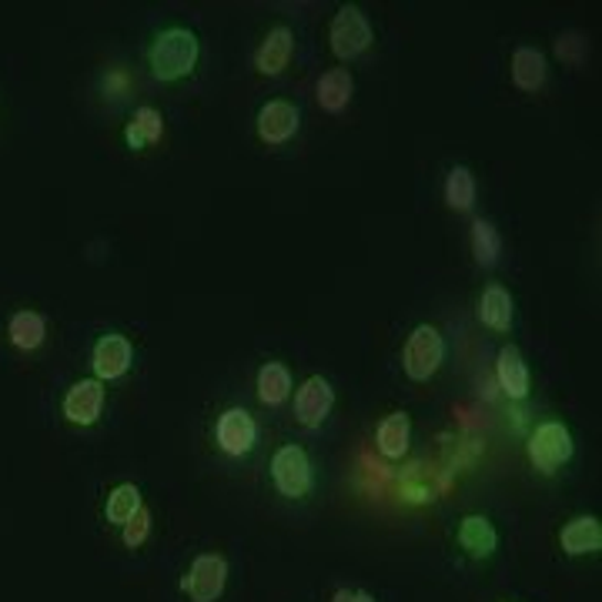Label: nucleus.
I'll return each instance as SVG.
<instances>
[{
  "label": "nucleus",
  "mask_w": 602,
  "mask_h": 602,
  "mask_svg": "<svg viewBox=\"0 0 602 602\" xmlns=\"http://www.w3.org/2000/svg\"><path fill=\"white\" fill-rule=\"evenodd\" d=\"M201 57V44L188 28H168L155 38L148 61L158 81H181L194 71Z\"/></svg>",
  "instance_id": "obj_1"
},
{
  "label": "nucleus",
  "mask_w": 602,
  "mask_h": 602,
  "mask_svg": "<svg viewBox=\"0 0 602 602\" xmlns=\"http://www.w3.org/2000/svg\"><path fill=\"white\" fill-rule=\"evenodd\" d=\"M445 361V338L435 325H419L405 348H402V369L412 382H429Z\"/></svg>",
  "instance_id": "obj_2"
},
{
  "label": "nucleus",
  "mask_w": 602,
  "mask_h": 602,
  "mask_svg": "<svg viewBox=\"0 0 602 602\" xmlns=\"http://www.w3.org/2000/svg\"><path fill=\"white\" fill-rule=\"evenodd\" d=\"M272 482L285 499H305L315 486V468L302 445H282L272 455Z\"/></svg>",
  "instance_id": "obj_3"
},
{
  "label": "nucleus",
  "mask_w": 602,
  "mask_h": 602,
  "mask_svg": "<svg viewBox=\"0 0 602 602\" xmlns=\"http://www.w3.org/2000/svg\"><path fill=\"white\" fill-rule=\"evenodd\" d=\"M331 51L338 61H351L358 54H366L372 47V24L361 14L355 4L338 8V14L331 18V31H328Z\"/></svg>",
  "instance_id": "obj_4"
},
{
  "label": "nucleus",
  "mask_w": 602,
  "mask_h": 602,
  "mask_svg": "<svg viewBox=\"0 0 602 602\" xmlns=\"http://www.w3.org/2000/svg\"><path fill=\"white\" fill-rule=\"evenodd\" d=\"M529 462L539 468V472H556L559 465H566L575 452L572 445V435L562 422H542L536 425V432L529 435Z\"/></svg>",
  "instance_id": "obj_5"
},
{
  "label": "nucleus",
  "mask_w": 602,
  "mask_h": 602,
  "mask_svg": "<svg viewBox=\"0 0 602 602\" xmlns=\"http://www.w3.org/2000/svg\"><path fill=\"white\" fill-rule=\"evenodd\" d=\"M224 582H228V562H224V556L201 552L188 566V572L181 579V589H184V595L191 602H214V599H221Z\"/></svg>",
  "instance_id": "obj_6"
},
{
  "label": "nucleus",
  "mask_w": 602,
  "mask_h": 602,
  "mask_svg": "<svg viewBox=\"0 0 602 602\" xmlns=\"http://www.w3.org/2000/svg\"><path fill=\"white\" fill-rule=\"evenodd\" d=\"M135 366V348L125 335L107 331L94 341L91 351V369L97 382H114V379H125Z\"/></svg>",
  "instance_id": "obj_7"
},
{
  "label": "nucleus",
  "mask_w": 602,
  "mask_h": 602,
  "mask_svg": "<svg viewBox=\"0 0 602 602\" xmlns=\"http://www.w3.org/2000/svg\"><path fill=\"white\" fill-rule=\"evenodd\" d=\"M214 439H218V448L231 458H241L249 455L258 442V425L252 419L249 409H224L218 415V425H214Z\"/></svg>",
  "instance_id": "obj_8"
},
{
  "label": "nucleus",
  "mask_w": 602,
  "mask_h": 602,
  "mask_svg": "<svg viewBox=\"0 0 602 602\" xmlns=\"http://www.w3.org/2000/svg\"><path fill=\"white\" fill-rule=\"evenodd\" d=\"M255 128H258V138L265 145H285L298 135L302 128V114L292 101H268L262 104L258 110V120H255Z\"/></svg>",
  "instance_id": "obj_9"
},
{
  "label": "nucleus",
  "mask_w": 602,
  "mask_h": 602,
  "mask_svg": "<svg viewBox=\"0 0 602 602\" xmlns=\"http://www.w3.org/2000/svg\"><path fill=\"white\" fill-rule=\"evenodd\" d=\"M331 405H335V389H331V382L321 379V376H311V379L302 382V389H298V395H295V422H298L302 429H318V425L328 419Z\"/></svg>",
  "instance_id": "obj_10"
},
{
  "label": "nucleus",
  "mask_w": 602,
  "mask_h": 602,
  "mask_svg": "<svg viewBox=\"0 0 602 602\" xmlns=\"http://www.w3.org/2000/svg\"><path fill=\"white\" fill-rule=\"evenodd\" d=\"M61 409H64V419L71 425H94L101 419V409H104V382H97V379L74 382L64 392Z\"/></svg>",
  "instance_id": "obj_11"
},
{
  "label": "nucleus",
  "mask_w": 602,
  "mask_h": 602,
  "mask_svg": "<svg viewBox=\"0 0 602 602\" xmlns=\"http://www.w3.org/2000/svg\"><path fill=\"white\" fill-rule=\"evenodd\" d=\"M559 546L566 556H595L602 549V526L595 516H579L562 526Z\"/></svg>",
  "instance_id": "obj_12"
},
{
  "label": "nucleus",
  "mask_w": 602,
  "mask_h": 602,
  "mask_svg": "<svg viewBox=\"0 0 602 602\" xmlns=\"http://www.w3.org/2000/svg\"><path fill=\"white\" fill-rule=\"evenodd\" d=\"M292 51H295V34L288 28H272L255 54V67L268 77H278L288 61H292Z\"/></svg>",
  "instance_id": "obj_13"
},
{
  "label": "nucleus",
  "mask_w": 602,
  "mask_h": 602,
  "mask_svg": "<svg viewBox=\"0 0 602 602\" xmlns=\"http://www.w3.org/2000/svg\"><path fill=\"white\" fill-rule=\"evenodd\" d=\"M458 546L472 559H489L499 549V532L486 516H465L458 526Z\"/></svg>",
  "instance_id": "obj_14"
},
{
  "label": "nucleus",
  "mask_w": 602,
  "mask_h": 602,
  "mask_svg": "<svg viewBox=\"0 0 602 602\" xmlns=\"http://www.w3.org/2000/svg\"><path fill=\"white\" fill-rule=\"evenodd\" d=\"M496 379L503 386V392L509 399H526L529 395V369H526V358L516 345H506L496 358Z\"/></svg>",
  "instance_id": "obj_15"
},
{
  "label": "nucleus",
  "mask_w": 602,
  "mask_h": 602,
  "mask_svg": "<svg viewBox=\"0 0 602 602\" xmlns=\"http://www.w3.org/2000/svg\"><path fill=\"white\" fill-rule=\"evenodd\" d=\"M351 94H355V77H351L348 67H331V71H325V74L318 77L315 97H318V104H321L328 114L345 110L348 101H351Z\"/></svg>",
  "instance_id": "obj_16"
},
{
  "label": "nucleus",
  "mask_w": 602,
  "mask_h": 602,
  "mask_svg": "<svg viewBox=\"0 0 602 602\" xmlns=\"http://www.w3.org/2000/svg\"><path fill=\"white\" fill-rule=\"evenodd\" d=\"M161 135H165V117H161V110H155L148 104L138 107L131 114V120L125 125V141H128L131 151H145V148L158 145Z\"/></svg>",
  "instance_id": "obj_17"
},
{
  "label": "nucleus",
  "mask_w": 602,
  "mask_h": 602,
  "mask_svg": "<svg viewBox=\"0 0 602 602\" xmlns=\"http://www.w3.org/2000/svg\"><path fill=\"white\" fill-rule=\"evenodd\" d=\"M409 442H412V419L405 412H392L379 422V432H376V445L386 458L399 462L405 452H409Z\"/></svg>",
  "instance_id": "obj_18"
},
{
  "label": "nucleus",
  "mask_w": 602,
  "mask_h": 602,
  "mask_svg": "<svg viewBox=\"0 0 602 602\" xmlns=\"http://www.w3.org/2000/svg\"><path fill=\"white\" fill-rule=\"evenodd\" d=\"M513 315H516V305H513V295L503 288V285H489L478 298V318L486 328L493 331H509L513 328Z\"/></svg>",
  "instance_id": "obj_19"
},
{
  "label": "nucleus",
  "mask_w": 602,
  "mask_h": 602,
  "mask_svg": "<svg viewBox=\"0 0 602 602\" xmlns=\"http://www.w3.org/2000/svg\"><path fill=\"white\" fill-rule=\"evenodd\" d=\"M8 338H11V345H14V348H21V351H34V348H41V345H44V338H47V321H44V315H41V311H34V308H21V311H14V315H11V321H8Z\"/></svg>",
  "instance_id": "obj_20"
},
{
  "label": "nucleus",
  "mask_w": 602,
  "mask_h": 602,
  "mask_svg": "<svg viewBox=\"0 0 602 602\" xmlns=\"http://www.w3.org/2000/svg\"><path fill=\"white\" fill-rule=\"evenodd\" d=\"M549 77V61L539 47H516L513 54V81L522 91H539Z\"/></svg>",
  "instance_id": "obj_21"
},
{
  "label": "nucleus",
  "mask_w": 602,
  "mask_h": 602,
  "mask_svg": "<svg viewBox=\"0 0 602 602\" xmlns=\"http://www.w3.org/2000/svg\"><path fill=\"white\" fill-rule=\"evenodd\" d=\"M292 395V372L282 361H265L258 369V399L265 405H282Z\"/></svg>",
  "instance_id": "obj_22"
},
{
  "label": "nucleus",
  "mask_w": 602,
  "mask_h": 602,
  "mask_svg": "<svg viewBox=\"0 0 602 602\" xmlns=\"http://www.w3.org/2000/svg\"><path fill=\"white\" fill-rule=\"evenodd\" d=\"M145 506H141V489L135 486V482H120V486H114L110 489V496H107V522H114V526H125L128 519H135L138 513H141Z\"/></svg>",
  "instance_id": "obj_23"
},
{
  "label": "nucleus",
  "mask_w": 602,
  "mask_h": 602,
  "mask_svg": "<svg viewBox=\"0 0 602 602\" xmlns=\"http://www.w3.org/2000/svg\"><path fill=\"white\" fill-rule=\"evenodd\" d=\"M472 252H475V262L482 268H493L499 262V255H503V237H499V231H496L493 221L478 218L472 224Z\"/></svg>",
  "instance_id": "obj_24"
},
{
  "label": "nucleus",
  "mask_w": 602,
  "mask_h": 602,
  "mask_svg": "<svg viewBox=\"0 0 602 602\" xmlns=\"http://www.w3.org/2000/svg\"><path fill=\"white\" fill-rule=\"evenodd\" d=\"M445 201L455 211H468L475 204V178H472V171L465 165H455L445 175Z\"/></svg>",
  "instance_id": "obj_25"
},
{
  "label": "nucleus",
  "mask_w": 602,
  "mask_h": 602,
  "mask_svg": "<svg viewBox=\"0 0 602 602\" xmlns=\"http://www.w3.org/2000/svg\"><path fill=\"white\" fill-rule=\"evenodd\" d=\"M148 532H151V513L148 509H141L135 519H128L125 526H120V539H125L128 549H138L148 539Z\"/></svg>",
  "instance_id": "obj_26"
},
{
  "label": "nucleus",
  "mask_w": 602,
  "mask_h": 602,
  "mask_svg": "<svg viewBox=\"0 0 602 602\" xmlns=\"http://www.w3.org/2000/svg\"><path fill=\"white\" fill-rule=\"evenodd\" d=\"M582 51H585V41H582L579 34H562V38L556 41V54H559L562 61H569V64H579V61H582Z\"/></svg>",
  "instance_id": "obj_27"
},
{
  "label": "nucleus",
  "mask_w": 602,
  "mask_h": 602,
  "mask_svg": "<svg viewBox=\"0 0 602 602\" xmlns=\"http://www.w3.org/2000/svg\"><path fill=\"white\" fill-rule=\"evenodd\" d=\"M331 602H355V592H351V589H338V592L331 595Z\"/></svg>",
  "instance_id": "obj_28"
},
{
  "label": "nucleus",
  "mask_w": 602,
  "mask_h": 602,
  "mask_svg": "<svg viewBox=\"0 0 602 602\" xmlns=\"http://www.w3.org/2000/svg\"><path fill=\"white\" fill-rule=\"evenodd\" d=\"M355 602H376V595H372V592H361V589H358V592H355Z\"/></svg>",
  "instance_id": "obj_29"
}]
</instances>
